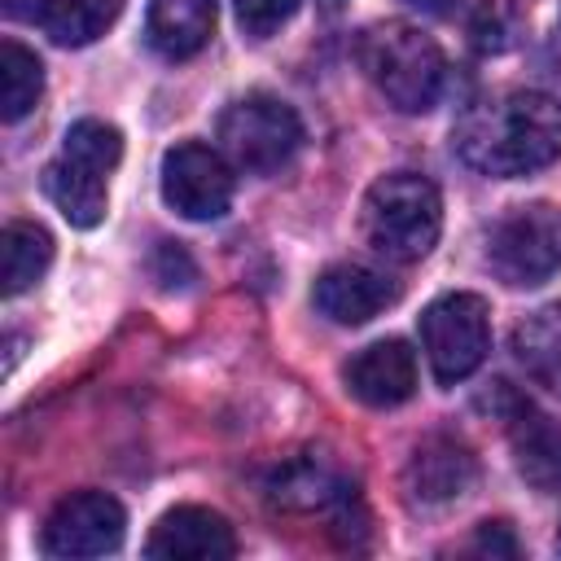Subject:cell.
Segmentation results:
<instances>
[{
    "mask_svg": "<svg viewBox=\"0 0 561 561\" xmlns=\"http://www.w3.org/2000/svg\"><path fill=\"white\" fill-rule=\"evenodd\" d=\"M465 167L491 180H517L561 158V101L535 88H513L465 110L451 131Z\"/></svg>",
    "mask_w": 561,
    "mask_h": 561,
    "instance_id": "1",
    "label": "cell"
},
{
    "mask_svg": "<svg viewBox=\"0 0 561 561\" xmlns=\"http://www.w3.org/2000/svg\"><path fill=\"white\" fill-rule=\"evenodd\" d=\"M359 66L373 88L403 114H425L443 96L447 61L438 44L412 22H377L359 35Z\"/></svg>",
    "mask_w": 561,
    "mask_h": 561,
    "instance_id": "2",
    "label": "cell"
},
{
    "mask_svg": "<svg viewBox=\"0 0 561 561\" xmlns=\"http://www.w3.org/2000/svg\"><path fill=\"white\" fill-rule=\"evenodd\" d=\"M123 158V136L114 123L79 118L70 123L61 153L44 167V193L75 228H96L105 219V180Z\"/></svg>",
    "mask_w": 561,
    "mask_h": 561,
    "instance_id": "3",
    "label": "cell"
},
{
    "mask_svg": "<svg viewBox=\"0 0 561 561\" xmlns=\"http://www.w3.org/2000/svg\"><path fill=\"white\" fill-rule=\"evenodd\" d=\"M443 228L438 188L416 171H390L364 193V237L394 263H416L434 250Z\"/></svg>",
    "mask_w": 561,
    "mask_h": 561,
    "instance_id": "4",
    "label": "cell"
},
{
    "mask_svg": "<svg viewBox=\"0 0 561 561\" xmlns=\"http://www.w3.org/2000/svg\"><path fill=\"white\" fill-rule=\"evenodd\" d=\"M219 145L232 158V167L250 175H272L298 153L302 123L289 101L272 92H250L219 114Z\"/></svg>",
    "mask_w": 561,
    "mask_h": 561,
    "instance_id": "5",
    "label": "cell"
},
{
    "mask_svg": "<svg viewBox=\"0 0 561 561\" xmlns=\"http://www.w3.org/2000/svg\"><path fill=\"white\" fill-rule=\"evenodd\" d=\"M486 263L513 289L543 285L561 267V210L548 202L508 210L486 237Z\"/></svg>",
    "mask_w": 561,
    "mask_h": 561,
    "instance_id": "6",
    "label": "cell"
},
{
    "mask_svg": "<svg viewBox=\"0 0 561 561\" xmlns=\"http://www.w3.org/2000/svg\"><path fill=\"white\" fill-rule=\"evenodd\" d=\"M421 346L438 386H456L482 368L491 351L486 302L478 294H443L421 311Z\"/></svg>",
    "mask_w": 561,
    "mask_h": 561,
    "instance_id": "7",
    "label": "cell"
},
{
    "mask_svg": "<svg viewBox=\"0 0 561 561\" xmlns=\"http://www.w3.org/2000/svg\"><path fill=\"white\" fill-rule=\"evenodd\" d=\"M162 202L184 215V219H219L232 206V171L228 162L202 145V140H180L162 153Z\"/></svg>",
    "mask_w": 561,
    "mask_h": 561,
    "instance_id": "8",
    "label": "cell"
},
{
    "mask_svg": "<svg viewBox=\"0 0 561 561\" xmlns=\"http://www.w3.org/2000/svg\"><path fill=\"white\" fill-rule=\"evenodd\" d=\"M127 530V513L114 495L105 491H75L66 495L48 522H44V552L61 561H83V557H105L118 552Z\"/></svg>",
    "mask_w": 561,
    "mask_h": 561,
    "instance_id": "9",
    "label": "cell"
},
{
    "mask_svg": "<svg viewBox=\"0 0 561 561\" xmlns=\"http://www.w3.org/2000/svg\"><path fill=\"white\" fill-rule=\"evenodd\" d=\"M473 482H478V460L451 434L421 438L412 447L408 465H403V495L421 513H434V508H447V504L465 500L473 491Z\"/></svg>",
    "mask_w": 561,
    "mask_h": 561,
    "instance_id": "10",
    "label": "cell"
},
{
    "mask_svg": "<svg viewBox=\"0 0 561 561\" xmlns=\"http://www.w3.org/2000/svg\"><path fill=\"white\" fill-rule=\"evenodd\" d=\"M495 403L513 438L517 473L535 491H561V421L543 416L530 399L513 394L508 381H495Z\"/></svg>",
    "mask_w": 561,
    "mask_h": 561,
    "instance_id": "11",
    "label": "cell"
},
{
    "mask_svg": "<svg viewBox=\"0 0 561 561\" xmlns=\"http://www.w3.org/2000/svg\"><path fill=\"white\" fill-rule=\"evenodd\" d=\"M237 552V535L228 517L202 504H180L162 513L145 539V557L153 561H228Z\"/></svg>",
    "mask_w": 561,
    "mask_h": 561,
    "instance_id": "12",
    "label": "cell"
},
{
    "mask_svg": "<svg viewBox=\"0 0 561 561\" xmlns=\"http://www.w3.org/2000/svg\"><path fill=\"white\" fill-rule=\"evenodd\" d=\"M394 298H399V280L364 263H333L316 276V289H311L316 311L329 316L333 324H368Z\"/></svg>",
    "mask_w": 561,
    "mask_h": 561,
    "instance_id": "13",
    "label": "cell"
},
{
    "mask_svg": "<svg viewBox=\"0 0 561 561\" xmlns=\"http://www.w3.org/2000/svg\"><path fill=\"white\" fill-rule=\"evenodd\" d=\"M342 381H346V390L359 403H368V408H394V403L412 399V390H416V355L399 337L373 342V346H364V351H355L346 359Z\"/></svg>",
    "mask_w": 561,
    "mask_h": 561,
    "instance_id": "14",
    "label": "cell"
},
{
    "mask_svg": "<svg viewBox=\"0 0 561 561\" xmlns=\"http://www.w3.org/2000/svg\"><path fill=\"white\" fill-rule=\"evenodd\" d=\"M215 0H149V18H145V39L158 57L167 61H184L193 53H202L215 35Z\"/></svg>",
    "mask_w": 561,
    "mask_h": 561,
    "instance_id": "15",
    "label": "cell"
},
{
    "mask_svg": "<svg viewBox=\"0 0 561 561\" xmlns=\"http://www.w3.org/2000/svg\"><path fill=\"white\" fill-rule=\"evenodd\" d=\"M267 495H272V504L289 508V513H337L355 500L351 486L329 465H320L311 456L280 465L267 482Z\"/></svg>",
    "mask_w": 561,
    "mask_h": 561,
    "instance_id": "16",
    "label": "cell"
},
{
    "mask_svg": "<svg viewBox=\"0 0 561 561\" xmlns=\"http://www.w3.org/2000/svg\"><path fill=\"white\" fill-rule=\"evenodd\" d=\"M53 263V237L44 224L31 219H9L0 232V280L4 294H26Z\"/></svg>",
    "mask_w": 561,
    "mask_h": 561,
    "instance_id": "17",
    "label": "cell"
},
{
    "mask_svg": "<svg viewBox=\"0 0 561 561\" xmlns=\"http://www.w3.org/2000/svg\"><path fill=\"white\" fill-rule=\"evenodd\" d=\"M513 355L539 386L561 394V302L530 311L513 329Z\"/></svg>",
    "mask_w": 561,
    "mask_h": 561,
    "instance_id": "18",
    "label": "cell"
},
{
    "mask_svg": "<svg viewBox=\"0 0 561 561\" xmlns=\"http://www.w3.org/2000/svg\"><path fill=\"white\" fill-rule=\"evenodd\" d=\"M44 92V66L31 48H22L18 39H4L0 44V118L4 123H18L35 110Z\"/></svg>",
    "mask_w": 561,
    "mask_h": 561,
    "instance_id": "19",
    "label": "cell"
},
{
    "mask_svg": "<svg viewBox=\"0 0 561 561\" xmlns=\"http://www.w3.org/2000/svg\"><path fill=\"white\" fill-rule=\"evenodd\" d=\"M123 13V0H57L53 13L44 18V31L61 48H83L101 39Z\"/></svg>",
    "mask_w": 561,
    "mask_h": 561,
    "instance_id": "20",
    "label": "cell"
},
{
    "mask_svg": "<svg viewBox=\"0 0 561 561\" xmlns=\"http://www.w3.org/2000/svg\"><path fill=\"white\" fill-rule=\"evenodd\" d=\"M517 31H522L517 13L508 4H500V0L478 4L473 18H469V35H473V48L478 53H508L517 44Z\"/></svg>",
    "mask_w": 561,
    "mask_h": 561,
    "instance_id": "21",
    "label": "cell"
},
{
    "mask_svg": "<svg viewBox=\"0 0 561 561\" xmlns=\"http://www.w3.org/2000/svg\"><path fill=\"white\" fill-rule=\"evenodd\" d=\"M232 4H237V22H241V31L254 35V39L276 35V31L294 18V9H298V0H232Z\"/></svg>",
    "mask_w": 561,
    "mask_h": 561,
    "instance_id": "22",
    "label": "cell"
},
{
    "mask_svg": "<svg viewBox=\"0 0 561 561\" xmlns=\"http://www.w3.org/2000/svg\"><path fill=\"white\" fill-rule=\"evenodd\" d=\"M149 267H153V280L162 289H188L197 280V267H193V259H188V250L180 241H158Z\"/></svg>",
    "mask_w": 561,
    "mask_h": 561,
    "instance_id": "23",
    "label": "cell"
},
{
    "mask_svg": "<svg viewBox=\"0 0 561 561\" xmlns=\"http://www.w3.org/2000/svg\"><path fill=\"white\" fill-rule=\"evenodd\" d=\"M478 548L513 557V552H517V539L508 535V526H504V522H482V530H478Z\"/></svg>",
    "mask_w": 561,
    "mask_h": 561,
    "instance_id": "24",
    "label": "cell"
},
{
    "mask_svg": "<svg viewBox=\"0 0 561 561\" xmlns=\"http://www.w3.org/2000/svg\"><path fill=\"white\" fill-rule=\"evenodd\" d=\"M53 4L57 0H0L4 18H13V22H44L53 13Z\"/></svg>",
    "mask_w": 561,
    "mask_h": 561,
    "instance_id": "25",
    "label": "cell"
},
{
    "mask_svg": "<svg viewBox=\"0 0 561 561\" xmlns=\"http://www.w3.org/2000/svg\"><path fill=\"white\" fill-rule=\"evenodd\" d=\"M403 4L416 9V13H430V18H443V13L456 9V0H403Z\"/></svg>",
    "mask_w": 561,
    "mask_h": 561,
    "instance_id": "26",
    "label": "cell"
},
{
    "mask_svg": "<svg viewBox=\"0 0 561 561\" xmlns=\"http://www.w3.org/2000/svg\"><path fill=\"white\" fill-rule=\"evenodd\" d=\"M320 4H324V9H342L346 0H320Z\"/></svg>",
    "mask_w": 561,
    "mask_h": 561,
    "instance_id": "27",
    "label": "cell"
},
{
    "mask_svg": "<svg viewBox=\"0 0 561 561\" xmlns=\"http://www.w3.org/2000/svg\"><path fill=\"white\" fill-rule=\"evenodd\" d=\"M557 548H561V539H557Z\"/></svg>",
    "mask_w": 561,
    "mask_h": 561,
    "instance_id": "28",
    "label": "cell"
}]
</instances>
